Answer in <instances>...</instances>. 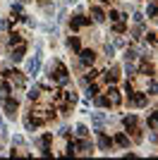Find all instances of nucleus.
Instances as JSON below:
<instances>
[{
  "instance_id": "1",
  "label": "nucleus",
  "mask_w": 158,
  "mask_h": 160,
  "mask_svg": "<svg viewBox=\"0 0 158 160\" xmlns=\"http://www.w3.org/2000/svg\"><path fill=\"white\" fill-rule=\"evenodd\" d=\"M46 77H48V81H50L53 86H67V84H70V72H67L65 62L58 60V58L46 67Z\"/></svg>"
},
{
  "instance_id": "2",
  "label": "nucleus",
  "mask_w": 158,
  "mask_h": 160,
  "mask_svg": "<svg viewBox=\"0 0 158 160\" xmlns=\"http://www.w3.org/2000/svg\"><path fill=\"white\" fill-rule=\"evenodd\" d=\"M3 79H10L14 88H26V77H24V72H19V69L5 67V69H3Z\"/></svg>"
},
{
  "instance_id": "3",
  "label": "nucleus",
  "mask_w": 158,
  "mask_h": 160,
  "mask_svg": "<svg viewBox=\"0 0 158 160\" xmlns=\"http://www.w3.org/2000/svg\"><path fill=\"white\" fill-rule=\"evenodd\" d=\"M0 105H3V110H5V115L7 117H14V115H17V110H19V100L14 98V96H3V98H0Z\"/></svg>"
},
{
  "instance_id": "4",
  "label": "nucleus",
  "mask_w": 158,
  "mask_h": 160,
  "mask_svg": "<svg viewBox=\"0 0 158 160\" xmlns=\"http://www.w3.org/2000/svg\"><path fill=\"white\" fill-rule=\"evenodd\" d=\"M77 55H79V65L82 67H93L96 65V58H98V53L93 48H82Z\"/></svg>"
},
{
  "instance_id": "5",
  "label": "nucleus",
  "mask_w": 158,
  "mask_h": 160,
  "mask_svg": "<svg viewBox=\"0 0 158 160\" xmlns=\"http://www.w3.org/2000/svg\"><path fill=\"white\" fill-rule=\"evenodd\" d=\"M127 103H129V108H146L149 105V96H146V91H137L134 88V93L127 96Z\"/></svg>"
},
{
  "instance_id": "6",
  "label": "nucleus",
  "mask_w": 158,
  "mask_h": 160,
  "mask_svg": "<svg viewBox=\"0 0 158 160\" xmlns=\"http://www.w3.org/2000/svg\"><path fill=\"white\" fill-rule=\"evenodd\" d=\"M67 24H70V31L77 33L82 27H91V17H84L82 12H77L74 17H70V22H67Z\"/></svg>"
},
{
  "instance_id": "7",
  "label": "nucleus",
  "mask_w": 158,
  "mask_h": 160,
  "mask_svg": "<svg viewBox=\"0 0 158 160\" xmlns=\"http://www.w3.org/2000/svg\"><path fill=\"white\" fill-rule=\"evenodd\" d=\"M105 96H108V100H110V108H120V105H122V93H120L118 84H108Z\"/></svg>"
},
{
  "instance_id": "8",
  "label": "nucleus",
  "mask_w": 158,
  "mask_h": 160,
  "mask_svg": "<svg viewBox=\"0 0 158 160\" xmlns=\"http://www.w3.org/2000/svg\"><path fill=\"white\" fill-rule=\"evenodd\" d=\"M89 14H91V22H96V24H103V22L108 19V17H105V7L98 5V2H91Z\"/></svg>"
},
{
  "instance_id": "9",
  "label": "nucleus",
  "mask_w": 158,
  "mask_h": 160,
  "mask_svg": "<svg viewBox=\"0 0 158 160\" xmlns=\"http://www.w3.org/2000/svg\"><path fill=\"white\" fill-rule=\"evenodd\" d=\"M26 48H29V46H26V41L22 38L17 46H12V50H10V60H12V62H22V60H24V55H26Z\"/></svg>"
},
{
  "instance_id": "10",
  "label": "nucleus",
  "mask_w": 158,
  "mask_h": 160,
  "mask_svg": "<svg viewBox=\"0 0 158 160\" xmlns=\"http://www.w3.org/2000/svg\"><path fill=\"white\" fill-rule=\"evenodd\" d=\"M96 136H98V148L101 151H113V136H108L103 129H96Z\"/></svg>"
},
{
  "instance_id": "11",
  "label": "nucleus",
  "mask_w": 158,
  "mask_h": 160,
  "mask_svg": "<svg viewBox=\"0 0 158 160\" xmlns=\"http://www.w3.org/2000/svg\"><path fill=\"white\" fill-rule=\"evenodd\" d=\"M39 69H41V53H36L31 60L26 62V74H29V77H36Z\"/></svg>"
},
{
  "instance_id": "12",
  "label": "nucleus",
  "mask_w": 158,
  "mask_h": 160,
  "mask_svg": "<svg viewBox=\"0 0 158 160\" xmlns=\"http://www.w3.org/2000/svg\"><path fill=\"white\" fill-rule=\"evenodd\" d=\"M103 74V81L105 84H118L120 81V72H118V67H108L105 72H101Z\"/></svg>"
},
{
  "instance_id": "13",
  "label": "nucleus",
  "mask_w": 158,
  "mask_h": 160,
  "mask_svg": "<svg viewBox=\"0 0 158 160\" xmlns=\"http://www.w3.org/2000/svg\"><path fill=\"white\" fill-rule=\"evenodd\" d=\"M113 146L129 148V134H127V132H118L115 136H113Z\"/></svg>"
},
{
  "instance_id": "14",
  "label": "nucleus",
  "mask_w": 158,
  "mask_h": 160,
  "mask_svg": "<svg viewBox=\"0 0 158 160\" xmlns=\"http://www.w3.org/2000/svg\"><path fill=\"white\" fill-rule=\"evenodd\" d=\"M74 146H77V153H84V155H91L93 153V143H91V141H86V139L74 141Z\"/></svg>"
},
{
  "instance_id": "15",
  "label": "nucleus",
  "mask_w": 158,
  "mask_h": 160,
  "mask_svg": "<svg viewBox=\"0 0 158 160\" xmlns=\"http://www.w3.org/2000/svg\"><path fill=\"white\" fill-rule=\"evenodd\" d=\"M65 43H67V48H70V50H72L74 55H77L79 50H82V41H79V36H77V33L67 36V41H65Z\"/></svg>"
},
{
  "instance_id": "16",
  "label": "nucleus",
  "mask_w": 158,
  "mask_h": 160,
  "mask_svg": "<svg viewBox=\"0 0 158 160\" xmlns=\"http://www.w3.org/2000/svg\"><path fill=\"white\" fill-rule=\"evenodd\" d=\"M105 17H110V24L113 22H127V14L118 7H110V12H105Z\"/></svg>"
},
{
  "instance_id": "17",
  "label": "nucleus",
  "mask_w": 158,
  "mask_h": 160,
  "mask_svg": "<svg viewBox=\"0 0 158 160\" xmlns=\"http://www.w3.org/2000/svg\"><path fill=\"white\" fill-rule=\"evenodd\" d=\"M101 77V72L96 69V67H86V74H84V79H82V84H89V81H96Z\"/></svg>"
},
{
  "instance_id": "18",
  "label": "nucleus",
  "mask_w": 158,
  "mask_h": 160,
  "mask_svg": "<svg viewBox=\"0 0 158 160\" xmlns=\"http://www.w3.org/2000/svg\"><path fill=\"white\" fill-rule=\"evenodd\" d=\"M101 93V84H96V81H89V84H86V98L91 100L93 96H98Z\"/></svg>"
},
{
  "instance_id": "19",
  "label": "nucleus",
  "mask_w": 158,
  "mask_h": 160,
  "mask_svg": "<svg viewBox=\"0 0 158 160\" xmlns=\"http://www.w3.org/2000/svg\"><path fill=\"white\" fill-rule=\"evenodd\" d=\"M139 124V120H137V115H125V117H122V127L127 129V132H129V129H134Z\"/></svg>"
},
{
  "instance_id": "20",
  "label": "nucleus",
  "mask_w": 158,
  "mask_h": 160,
  "mask_svg": "<svg viewBox=\"0 0 158 160\" xmlns=\"http://www.w3.org/2000/svg\"><path fill=\"white\" fill-rule=\"evenodd\" d=\"M19 14H24V5H22V2H12V5H10V19L17 22Z\"/></svg>"
},
{
  "instance_id": "21",
  "label": "nucleus",
  "mask_w": 158,
  "mask_h": 160,
  "mask_svg": "<svg viewBox=\"0 0 158 160\" xmlns=\"http://www.w3.org/2000/svg\"><path fill=\"white\" fill-rule=\"evenodd\" d=\"M24 129H26V132H36V129H39V124H36V120H34V117H31V112H29V115H24Z\"/></svg>"
},
{
  "instance_id": "22",
  "label": "nucleus",
  "mask_w": 158,
  "mask_h": 160,
  "mask_svg": "<svg viewBox=\"0 0 158 160\" xmlns=\"http://www.w3.org/2000/svg\"><path fill=\"white\" fill-rule=\"evenodd\" d=\"M12 91H14L12 81H10V79H0V93L7 96V93H12Z\"/></svg>"
},
{
  "instance_id": "23",
  "label": "nucleus",
  "mask_w": 158,
  "mask_h": 160,
  "mask_svg": "<svg viewBox=\"0 0 158 160\" xmlns=\"http://www.w3.org/2000/svg\"><path fill=\"white\" fill-rule=\"evenodd\" d=\"M93 103H96L98 108H110V100H108V96H105V93L93 96Z\"/></svg>"
},
{
  "instance_id": "24",
  "label": "nucleus",
  "mask_w": 158,
  "mask_h": 160,
  "mask_svg": "<svg viewBox=\"0 0 158 160\" xmlns=\"http://www.w3.org/2000/svg\"><path fill=\"white\" fill-rule=\"evenodd\" d=\"M127 33L132 36V41H139V38H141V33H144V22H141V24H137V27L132 29V31H127Z\"/></svg>"
},
{
  "instance_id": "25",
  "label": "nucleus",
  "mask_w": 158,
  "mask_h": 160,
  "mask_svg": "<svg viewBox=\"0 0 158 160\" xmlns=\"http://www.w3.org/2000/svg\"><path fill=\"white\" fill-rule=\"evenodd\" d=\"M134 60H139V50L137 48H127L125 50V62H134Z\"/></svg>"
},
{
  "instance_id": "26",
  "label": "nucleus",
  "mask_w": 158,
  "mask_h": 160,
  "mask_svg": "<svg viewBox=\"0 0 158 160\" xmlns=\"http://www.w3.org/2000/svg\"><path fill=\"white\" fill-rule=\"evenodd\" d=\"M19 41H22V33H19V31H14V29H12V31H10V38H7V46L12 48V46H17Z\"/></svg>"
},
{
  "instance_id": "27",
  "label": "nucleus",
  "mask_w": 158,
  "mask_h": 160,
  "mask_svg": "<svg viewBox=\"0 0 158 160\" xmlns=\"http://www.w3.org/2000/svg\"><path fill=\"white\" fill-rule=\"evenodd\" d=\"M113 31L115 33H127L129 27H127V22H113Z\"/></svg>"
},
{
  "instance_id": "28",
  "label": "nucleus",
  "mask_w": 158,
  "mask_h": 160,
  "mask_svg": "<svg viewBox=\"0 0 158 160\" xmlns=\"http://www.w3.org/2000/svg\"><path fill=\"white\" fill-rule=\"evenodd\" d=\"M125 74H127V79H134L137 77V65L134 62H125Z\"/></svg>"
},
{
  "instance_id": "29",
  "label": "nucleus",
  "mask_w": 158,
  "mask_h": 160,
  "mask_svg": "<svg viewBox=\"0 0 158 160\" xmlns=\"http://www.w3.org/2000/svg\"><path fill=\"white\" fill-rule=\"evenodd\" d=\"M149 19H156V0H149V5H146V14Z\"/></svg>"
},
{
  "instance_id": "30",
  "label": "nucleus",
  "mask_w": 158,
  "mask_h": 160,
  "mask_svg": "<svg viewBox=\"0 0 158 160\" xmlns=\"http://www.w3.org/2000/svg\"><path fill=\"white\" fill-rule=\"evenodd\" d=\"M146 124H149V132H156V127H158L156 112H149V117H146Z\"/></svg>"
},
{
  "instance_id": "31",
  "label": "nucleus",
  "mask_w": 158,
  "mask_h": 160,
  "mask_svg": "<svg viewBox=\"0 0 158 160\" xmlns=\"http://www.w3.org/2000/svg\"><path fill=\"white\" fill-rule=\"evenodd\" d=\"M74 129H77V136H79V139H86V136H89V127H86V124H77Z\"/></svg>"
},
{
  "instance_id": "32",
  "label": "nucleus",
  "mask_w": 158,
  "mask_h": 160,
  "mask_svg": "<svg viewBox=\"0 0 158 160\" xmlns=\"http://www.w3.org/2000/svg\"><path fill=\"white\" fill-rule=\"evenodd\" d=\"M29 100H39L41 98V86H34V88H29Z\"/></svg>"
},
{
  "instance_id": "33",
  "label": "nucleus",
  "mask_w": 158,
  "mask_h": 160,
  "mask_svg": "<svg viewBox=\"0 0 158 160\" xmlns=\"http://www.w3.org/2000/svg\"><path fill=\"white\" fill-rule=\"evenodd\" d=\"M65 100H67V103H72V105H74V103H77V100H79V96L74 93V91H65Z\"/></svg>"
},
{
  "instance_id": "34",
  "label": "nucleus",
  "mask_w": 158,
  "mask_h": 160,
  "mask_svg": "<svg viewBox=\"0 0 158 160\" xmlns=\"http://www.w3.org/2000/svg\"><path fill=\"white\" fill-rule=\"evenodd\" d=\"M103 53H105V55H108V58L113 60V55H115V46H110V43H105V46H103Z\"/></svg>"
},
{
  "instance_id": "35",
  "label": "nucleus",
  "mask_w": 158,
  "mask_h": 160,
  "mask_svg": "<svg viewBox=\"0 0 158 160\" xmlns=\"http://www.w3.org/2000/svg\"><path fill=\"white\" fill-rule=\"evenodd\" d=\"M146 43L156 48V31H149V33H146Z\"/></svg>"
},
{
  "instance_id": "36",
  "label": "nucleus",
  "mask_w": 158,
  "mask_h": 160,
  "mask_svg": "<svg viewBox=\"0 0 158 160\" xmlns=\"http://www.w3.org/2000/svg\"><path fill=\"white\" fill-rule=\"evenodd\" d=\"M132 19H134V24H141V22H144V14H141V12H134V14H132Z\"/></svg>"
},
{
  "instance_id": "37",
  "label": "nucleus",
  "mask_w": 158,
  "mask_h": 160,
  "mask_svg": "<svg viewBox=\"0 0 158 160\" xmlns=\"http://www.w3.org/2000/svg\"><path fill=\"white\" fill-rule=\"evenodd\" d=\"M70 132H72L70 127H62L60 129V136H62V139H70Z\"/></svg>"
},
{
  "instance_id": "38",
  "label": "nucleus",
  "mask_w": 158,
  "mask_h": 160,
  "mask_svg": "<svg viewBox=\"0 0 158 160\" xmlns=\"http://www.w3.org/2000/svg\"><path fill=\"white\" fill-rule=\"evenodd\" d=\"M12 143H14V146H22V143H24V139H22V136H14Z\"/></svg>"
},
{
  "instance_id": "39",
  "label": "nucleus",
  "mask_w": 158,
  "mask_h": 160,
  "mask_svg": "<svg viewBox=\"0 0 158 160\" xmlns=\"http://www.w3.org/2000/svg\"><path fill=\"white\" fill-rule=\"evenodd\" d=\"M93 2H98V5H103V7H108V5H110V0H93Z\"/></svg>"
},
{
  "instance_id": "40",
  "label": "nucleus",
  "mask_w": 158,
  "mask_h": 160,
  "mask_svg": "<svg viewBox=\"0 0 158 160\" xmlns=\"http://www.w3.org/2000/svg\"><path fill=\"white\" fill-rule=\"evenodd\" d=\"M3 127H5V122H3V115H0V129H3Z\"/></svg>"
},
{
  "instance_id": "41",
  "label": "nucleus",
  "mask_w": 158,
  "mask_h": 160,
  "mask_svg": "<svg viewBox=\"0 0 158 160\" xmlns=\"http://www.w3.org/2000/svg\"><path fill=\"white\" fill-rule=\"evenodd\" d=\"M67 2H77V0H67Z\"/></svg>"
}]
</instances>
